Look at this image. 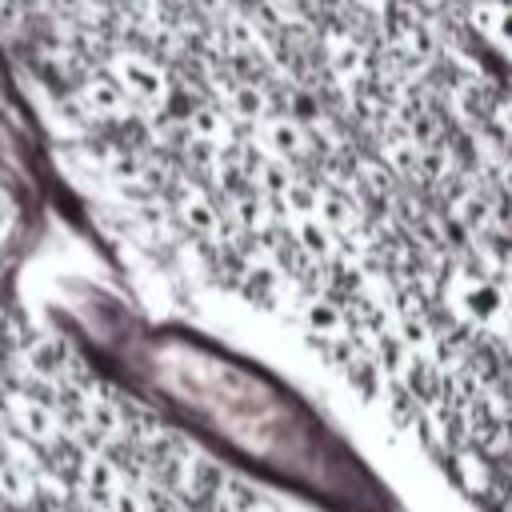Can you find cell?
Returning <instances> with one entry per match:
<instances>
[{
  "label": "cell",
  "instance_id": "cell-1",
  "mask_svg": "<svg viewBox=\"0 0 512 512\" xmlns=\"http://www.w3.org/2000/svg\"><path fill=\"white\" fill-rule=\"evenodd\" d=\"M100 68L116 80V88L128 96V104L136 108L140 120H148V116L168 108V100H172V68L164 60H156L148 48L112 44L104 52Z\"/></svg>",
  "mask_w": 512,
  "mask_h": 512
},
{
  "label": "cell",
  "instance_id": "cell-3",
  "mask_svg": "<svg viewBox=\"0 0 512 512\" xmlns=\"http://www.w3.org/2000/svg\"><path fill=\"white\" fill-rule=\"evenodd\" d=\"M68 104L76 108V116H80L92 132L128 128L132 120H140V116H136V108L128 104V96L116 88V80H112L100 64H96V68H88V72L76 80V88H72Z\"/></svg>",
  "mask_w": 512,
  "mask_h": 512
},
{
  "label": "cell",
  "instance_id": "cell-2",
  "mask_svg": "<svg viewBox=\"0 0 512 512\" xmlns=\"http://www.w3.org/2000/svg\"><path fill=\"white\" fill-rule=\"evenodd\" d=\"M0 416H4L8 432L24 436L40 452H48L52 444L64 440V424H60L56 408L48 404L44 392H32V384H0Z\"/></svg>",
  "mask_w": 512,
  "mask_h": 512
},
{
  "label": "cell",
  "instance_id": "cell-4",
  "mask_svg": "<svg viewBox=\"0 0 512 512\" xmlns=\"http://www.w3.org/2000/svg\"><path fill=\"white\" fill-rule=\"evenodd\" d=\"M244 136L256 144V152H264V156H272V160H284V164H292V168L312 172V164H316V148H312L308 128H304L296 116H288L284 108H272V112H268L264 120H256Z\"/></svg>",
  "mask_w": 512,
  "mask_h": 512
},
{
  "label": "cell",
  "instance_id": "cell-5",
  "mask_svg": "<svg viewBox=\"0 0 512 512\" xmlns=\"http://www.w3.org/2000/svg\"><path fill=\"white\" fill-rule=\"evenodd\" d=\"M452 8H456L460 28L480 48H492L500 60L508 56V0H460Z\"/></svg>",
  "mask_w": 512,
  "mask_h": 512
}]
</instances>
